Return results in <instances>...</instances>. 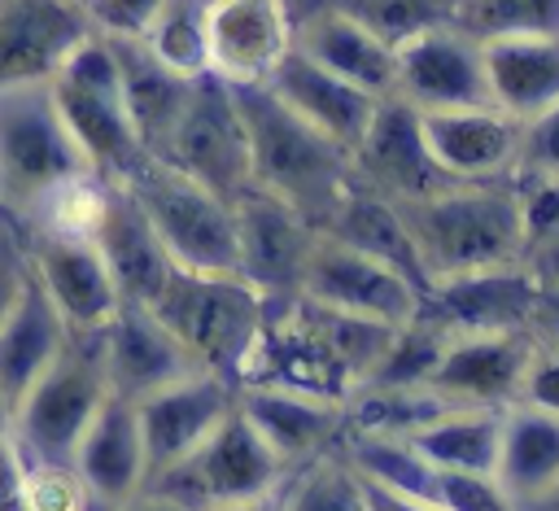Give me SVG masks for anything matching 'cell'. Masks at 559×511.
<instances>
[{
  "label": "cell",
  "instance_id": "6da1fadb",
  "mask_svg": "<svg viewBox=\"0 0 559 511\" xmlns=\"http://www.w3.org/2000/svg\"><path fill=\"white\" fill-rule=\"evenodd\" d=\"M393 205L419 249L428 284L463 271L524 262L528 231H524L515 175L459 179L441 192H428L419 201H393Z\"/></svg>",
  "mask_w": 559,
  "mask_h": 511
},
{
  "label": "cell",
  "instance_id": "7a4b0ae2",
  "mask_svg": "<svg viewBox=\"0 0 559 511\" xmlns=\"http://www.w3.org/2000/svg\"><path fill=\"white\" fill-rule=\"evenodd\" d=\"M231 92H236L245 135H249V188H262L275 201L293 205L319 231L332 205L354 183L349 148L314 131L284 100H275L262 83L231 87Z\"/></svg>",
  "mask_w": 559,
  "mask_h": 511
},
{
  "label": "cell",
  "instance_id": "3957f363",
  "mask_svg": "<svg viewBox=\"0 0 559 511\" xmlns=\"http://www.w3.org/2000/svg\"><path fill=\"white\" fill-rule=\"evenodd\" d=\"M148 310L166 323V332L201 371L227 376L231 384L240 380L266 323V297L236 271L175 266Z\"/></svg>",
  "mask_w": 559,
  "mask_h": 511
},
{
  "label": "cell",
  "instance_id": "277c9868",
  "mask_svg": "<svg viewBox=\"0 0 559 511\" xmlns=\"http://www.w3.org/2000/svg\"><path fill=\"white\" fill-rule=\"evenodd\" d=\"M96 175L57 114L48 83L0 87V210L31 223L61 188Z\"/></svg>",
  "mask_w": 559,
  "mask_h": 511
},
{
  "label": "cell",
  "instance_id": "5b68a950",
  "mask_svg": "<svg viewBox=\"0 0 559 511\" xmlns=\"http://www.w3.org/2000/svg\"><path fill=\"white\" fill-rule=\"evenodd\" d=\"M48 92L57 100L61 122L70 127L74 144L83 148L87 166L109 179L122 183L148 153L131 127L127 100H122V79H118V57L114 44L105 35H87L79 39L66 61L52 70Z\"/></svg>",
  "mask_w": 559,
  "mask_h": 511
},
{
  "label": "cell",
  "instance_id": "8992f818",
  "mask_svg": "<svg viewBox=\"0 0 559 511\" xmlns=\"http://www.w3.org/2000/svg\"><path fill=\"white\" fill-rule=\"evenodd\" d=\"M122 188L144 210L162 249L183 271H236V214L231 201L210 192L205 183L179 175L175 166L144 157ZM240 275V271H236Z\"/></svg>",
  "mask_w": 559,
  "mask_h": 511
},
{
  "label": "cell",
  "instance_id": "52a82bcc",
  "mask_svg": "<svg viewBox=\"0 0 559 511\" xmlns=\"http://www.w3.org/2000/svg\"><path fill=\"white\" fill-rule=\"evenodd\" d=\"M109 397L96 332L70 336L52 367L17 397L13 406V441L31 463H70L83 428Z\"/></svg>",
  "mask_w": 559,
  "mask_h": 511
},
{
  "label": "cell",
  "instance_id": "ba28073f",
  "mask_svg": "<svg viewBox=\"0 0 559 511\" xmlns=\"http://www.w3.org/2000/svg\"><path fill=\"white\" fill-rule=\"evenodd\" d=\"M284 476H288L284 463L266 450V441L231 406L218 419V428L197 450H188L179 463L157 472L148 480V489H157L192 511H210V507H227V502L266 498L284 485Z\"/></svg>",
  "mask_w": 559,
  "mask_h": 511
},
{
  "label": "cell",
  "instance_id": "9c48e42d",
  "mask_svg": "<svg viewBox=\"0 0 559 511\" xmlns=\"http://www.w3.org/2000/svg\"><path fill=\"white\" fill-rule=\"evenodd\" d=\"M153 157L205 183L223 201H236L249 188V135H245V118L231 83L214 74H197L179 118L170 122Z\"/></svg>",
  "mask_w": 559,
  "mask_h": 511
},
{
  "label": "cell",
  "instance_id": "30bf717a",
  "mask_svg": "<svg viewBox=\"0 0 559 511\" xmlns=\"http://www.w3.org/2000/svg\"><path fill=\"white\" fill-rule=\"evenodd\" d=\"M17 240H22L31 280L44 288V297L52 301L70 336H92L114 319L122 297L92 236L52 231V227H17Z\"/></svg>",
  "mask_w": 559,
  "mask_h": 511
},
{
  "label": "cell",
  "instance_id": "8fae6325",
  "mask_svg": "<svg viewBox=\"0 0 559 511\" xmlns=\"http://www.w3.org/2000/svg\"><path fill=\"white\" fill-rule=\"evenodd\" d=\"M354 183L389 197V201H419L428 192H441L459 179H450L437 157L428 153L419 114L402 96H380L367 131L349 148Z\"/></svg>",
  "mask_w": 559,
  "mask_h": 511
},
{
  "label": "cell",
  "instance_id": "7c38bea8",
  "mask_svg": "<svg viewBox=\"0 0 559 511\" xmlns=\"http://www.w3.org/2000/svg\"><path fill=\"white\" fill-rule=\"evenodd\" d=\"M297 297L332 306V310H349V314H367V319H384V323H406L419 314L424 293L402 280L393 266L314 231Z\"/></svg>",
  "mask_w": 559,
  "mask_h": 511
},
{
  "label": "cell",
  "instance_id": "4fadbf2b",
  "mask_svg": "<svg viewBox=\"0 0 559 511\" xmlns=\"http://www.w3.org/2000/svg\"><path fill=\"white\" fill-rule=\"evenodd\" d=\"M236 411L266 441V450L284 463V472H293L328 450H341V441L349 432L345 397H323V393H306V389H288V384L240 380Z\"/></svg>",
  "mask_w": 559,
  "mask_h": 511
},
{
  "label": "cell",
  "instance_id": "5bb4252c",
  "mask_svg": "<svg viewBox=\"0 0 559 511\" xmlns=\"http://www.w3.org/2000/svg\"><path fill=\"white\" fill-rule=\"evenodd\" d=\"M231 214H236V271L266 301L297 297L314 245V227L293 205L275 201L262 188H245L231 201Z\"/></svg>",
  "mask_w": 559,
  "mask_h": 511
},
{
  "label": "cell",
  "instance_id": "9a60e30c",
  "mask_svg": "<svg viewBox=\"0 0 559 511\" xmlns=\"http://www.w3.org/2000/svg\"><path fill=\"white\" fill-rule=\"evenodd\" d=\"M393 96H402L419 114L489 105L480 39L463 35L459 26L411 35L393 48Z\"/></svg>",
  "mask_w": 559,
  "mask_h": 511
},
{
  "label": "cell",
  "instance_id": "2e32d148",
  "mask_svg": "<svg viewBox=\"0 0 559 511\" xmlns=\"http://www.w3.org/2000/svg\"><path fill=\"white\" fill-rule=\"evenodd\" d=\"M231 406H236V384L227 376H214L201 367L144 393L135 402V424H140V441H144L148 480L157 472H166L170 463H179L188 450H197Z\"/></svg>",
  "mask_w": 559,
  "mask_h": 511
},
{
  "label": "cell",
  "instance_id": "e0dca14e",
  "mask_svg": "<svg viewBox=\"0 0 559 511\" xmlns=\"http://www.w3.org/2000/svg\"><path fill=\"white\" fill-rule=\"evenodd\" d=\"M293 48V0H205V70L231 87L266 83Z\"/></svg>",
  "mask_w": 559,
  "mask_h": 511
},
{
  "label": "cell",
  "instance_id": "ac0fdd59",
  "mask_svg": "<svg viewBox=\"0 0 559 511\" xmlns=\"http://www.w3.org/2000/svg\"><path fill=\"white\" fill-rule=\"evenodd\" d=\"M537 284L524 262L511 266H485V271H463L432 280L419 314L445 328L450 336L463 332H524L528 310H533Z\"/></svg>",
  "mask_w": 559,
  "mask_h": 511
},
{
  "label": "cell",
  "instance_id": "d6986e66",
  "mask_svg": "<svg viewBox=\"0 0 559 511\" xmlns=\"http://www.w3.org/2000/svg\"><path fill=\"white\" fill-rule=\"evenodd\" d=\"M96 354H100L109 393L127 402H140L144 393L197 371V363L166 332V323L148 306H131V301H122L114 319L96 332Z\"/></svg>",
  "mask_w": 559,
  "mask_h": 511
},
{
  "label": "cell",
  "instance_id": "ffe728a7",
  "mask_svg": "<svg viewBox=\"0 0 559 511\" xmlns=\"http://www.w3.org/2000/svg\"><path fill=\"white\" fill-rule=\"evenodd\" d=\"M533 354L528 332H463L450 336L428 389L450 406H511L520 393L524 363Z\"/></svg>",
  "mask_w": 559,
  "mask_h": 511
},
{
  "label": "cell",
  "instance_id": "44dd1931",
  "mask_svg": "<svg viewBox=\"0 0 559 511\" xmlns=\"http://www.w3.org/2000/svg\"><path fill=\"white\" fill-rule=\"evenodd\" d=\"M419 114V109H415ZM428 153L450 179H507L515 175L520 122L493 105L424 109L419 114Z\"/></svg>",
  "mask_w": 559,
  "mask_h": 511
},
{
  "label": "cell",
  "instance_id": "7402d4cb",
  "mask_svg": "<svg viewBox=\"0 0 559 511\" xmlns=\"http://www.w3.org/2000/svg\"><path fill=\"white\" fill-rule=\"evenodd\" d=\"M87 35L74 0H0V87L48 83Z\"/></svg>",
  "mask_w": 559,
  "mask_h": 511
},
{
  "label": "cell",
  "instance_id": "603a6c76",
  "mask_svg": "<svg viewBox=\"0 0 559 511\" xmlns=\"http://www.w3.org/2000/svg\"><path fill=\"white\" fill-rule=\"evenodd\" d=\"M87 236L100 249L114 284H118V297L131 306H148L162 293L166 275L175 271L170 253L162 249L157 231L148 227L144 210L135 205V197L122 183H105V197H100V210H96Z\"/></svg>",
  "mask_w": 559,
  "mask_h": 511
},
{
  "label": "cell",
  "instance_id": "cb8c5ba5",
  "mask_svg": "<svg viewBox=\"0 0 559 511\" xmlns=\"http://www.w3.org/2000/svg\"><path fill=\"white\" fill-rule=\"evenodd\" d=\"M262 87L275 100H284L297 118H306L314 131H323L328 140H336L341 148H354L358 144V135L367 131V122L376 114V100H380V96H371V92L336 79L332 70H323L319 61H310L301 48H288Z\"/></svg>",
  "mask_w": 559,
  "mask_h": 511
},
{
  "label": "cell",
  "instance_id": "d4e9b609",
  "mask_svg": "<svg viewBox=\"0 0 559 511\" xmlns=\"http://www.w3.org/2000/svg\"><path fill=\"white\" fill-rule=\"evenodd\" d=\"M293 48L371 96H393V48L323 0L301 13L293 9Z\"/></svg>",
  "mask_w": 559,
  "mask_h": 511
},
{
  "label": "cell",
  "instance_id": "484cf974",
  "mask_svg": "<svg viewBox=\"0 0 559 511\" xmlns=\"http://www.w3.org/2000/svg\"><path fill=\"white\" fill-rule=\"evenodd\" d=\"M74 476L87 485L92 498L118 507L127 502L135 489H144L148 467H144V441H140V424H135V402L109 393L100 402V411L92 415V424L83 428L74 454H70Z\"/></svg>",
  "mask_w": 559,
  "mask_h": 511
},
{
  "label": "cell",
  "instance_id": "4316f807",
  "mask_svg": "<svg viewBox=\"0 0 559 511\" xmlns=\"http://www.w3.org/2000/svg\"><path fill=\"white\" fill-rule=\"evenodd\" d=\"M489 105L515 122L537 118L559 100V31L480 39Z\"/></svg>",
  "mask_w": 559,
  "mask_h": 511
},
{
  "label": "cell",
  "instance_id": "83f0119b",
  "mask_svg": "<svg viewBox=\"0 0 559 511\" xmlns=\"http://www.w3.org/2000/svg\"><path fill=\"white\" fill-rule=\"evenodd\" d=\"M319 231L376 258V262H384V266H393L402 280H411L419 293H428V271L419 262V249H415V240H411V231H406V223L389 197H380L362 183H349V192L332 205V214L323 218Z\"/></svg>",
  "mask_w": 559,
  "mask_h": 511
},
{
  "label": "cell",
  "instance_id": "f1b7e54d",
  "mask_svg": "<svg viewBox=\"0 0 559 511\" xmlns=\"http://www.w3.org/2000/svg\"><path fill=\"white\" fill-rule=\"evenodd\" d=\"M66 341H70V328L61 323V314L26 271L17 301L0 319V393L17 406V397L52 367Z\"/></svg>",
  "mask_w": 559,
  "mask_h": 511
},
{
  "label": "cell",
  "instance_id": "f546056e",
  "mask_svg": "<svg viewBox=\"0 0 559 511\" xmlns=\"http://www.w3.org/2000/svg\"><path fill=\"white\" fill-rule=\"evenodd\" d=\"M411 450L437 472H498L502 406H445L406 432Z\"/></svg>",
  "mask_w": 559,
  "mask_h": 511
},
{
  "label": "cell",
  "instance_id": "4dcf8cb0",
  "mask_svg": "<svg viewBox=\"0 0 559 511\" xmlns=\"http://www.w3.org/2000/svg\"><path fill=\"white\" fill-rule=\"evenodd\" d=\"M498 485L511 502H524L559 480V415L511 402L502 406V441H498Z\"/></svg>",
  "mask_w": 559,
  "mask_h": 511
},
{
  "label": "cell",
  "instance_id": "1f68e13d",
  "mask_svg": "<svg viewBox=\"0 0 559 511\" xmlns=\"http://www.w3.org/2000/svg\"><path fill=\"white\" fill-rule=\"evenodd\" d=\"M109 44H114V57H118V79H122V100H127L131 127H135L144 153L153 157L162 148L170 122L179 118L192 79L162 66L140 39H109Z\"/></svg>",
  "mask_w": 559,
  "mask_h": 511
},
{
  "label": "cell",
  "instance_id": "d6a6232c",
  "mask_svg": "<svg viewBox=\"0 0 559 511\" xmlns=\"http://www.w3.org/2000/svg\"><path fill=\"white\" fill-rule=\"evenodd\" d=\"M280 511H367V507H362L358 476L345 463V454L328 450L284 476Z\"/></svg>",
  "mask_w": 559,
  "mask_h": 511
},
{
  "label": "cell",
  "instance_id": "836d02e7",
  "mask_svg": "<svg viewBox=\"0 0 559 511\" xmlns=\"http://www.w3.org/2000/svg\"><path fill=\"white\" fill-rule=\"evenodd\" d=\"M140 44L183 79L210 74L205 70V0H162Z\"/></svg>",
  "mask_w": 559,
  "mask_h": 511
},
{
  "label": "cell",
  "instance_id": "e575fe53",
  "mask_svg": "<svg viewBox=\"0 0 559 511\" xmlns=\"http://www.w3.org/2000/svg\"><path fill=\"white\" fill-rule=\"evenodd\" d=\"M323 4L349 13L389 48L437 26H454V9H459V0H323Z\"/></svg>",
  "mask_w": 559,
  "mask_h": 511
},
{
  "label": "cell",
  "instance_id": "d590c367",
  "mask_svg": "<svg viewBox=\"0 0 559 511\" xmlns=\"http://www.w3.org/2000/svg\"><path fill=\"white\" fill-rule=\"evenodd\" d=\"M454 26L472 39L555 35L559 31V0H459Z\"/></svg>",
  "mask_w": 559,
  "mask_h": 511
},
{
  "label": "cell",
  "instance_id": "8d00e7d4",
  "mask_svg": "<svg viewBox=\"0 0 559 511\" xmlns=\"http://www.w3.org/2000/svg\"><path fill=\"white\" fill-rule=\"evenodd\" d=\"M437 507L441 511H515L498 476H480V472H437Z\"/></svg>",
  "mask_w": 559,
  "mask_h": 511
},
{
  "label": "cell",
  "instance_id": "74e56055",
  "mask_svg": "<svg viewBox=\"0 0 559 511\" xmlns=\"http://www.w3.org/2000/svg\"><path fill=\"white\" fill-rule=\"evenodd\" d=\"M83 22L105 39H140L157 17L162 0H74Z\"/></svg>",
  "mask_w": 559,
  "mask_h": 511
},
{
  "label": "cell",
  "instance_id": "f35d334b",
  "mask_svg": "<svg viewBox=\"0 0 559 511\" xmlns=\"http://www.w3.org/2000/svg\"><path fill=\"white\" fill-rule=\"evenodd\" d=\"M515 175H555L559 179V100L537 118L520 122Z\"/></svg>",
  "mask_w": 559,
  "mask_h": 511
},
{
  "label": "cell",
  "instance_id": "ab89813d",
  "mask_svg": "<svg viewBox=\"0 0 559 511\" xmlns=\"http://www.w3.org/2000/svg\"><path fill=\"white\" fill-rule=\"evenodd\" d=\"M515 402H528V406H542V411H555L559 415V349L533 341V354L524 363Z\"/></svg>",
  "mask_w": 559,
  "mask_h": 511
},
{
  "label": "cell",
  "instance_id": "60d3db41",
  "mask_svg": "<svg viewBox=\"0 0 559 511\" xmlns=\"http://www.w3.org/2000/svg\"><path fill=\"white\" fill-rule=\"evenodd\" d=\"M22 480H26V454L13 441V432H0V511H22Z\"/></svg>",
  "mask_w": 559,
  "mask_h": 511
},
{
  "label": "cell",
  "instance_id": "b9f144b4",
  "mask_svg": "<svg viewBox=\"0 0 559 511\" xmlns=\"http://www.w3.org/2000/svg\"><path fill=\"white\" fill-rule=\"evenodd\" d=\"M354 476H358V494H362L367 511H441L437 502H424V498H411L402 489H389V485H380V480H371L362 472H354Z\"/></svg>",
  "mask_w": 559,
  "mask_h": 511
},
{
  "label": "cell",
  "instance_id": "7bdbcfd3",
  "mask_svg": "<svg viewBox=\"0 0 559 511\" xmlns=\"http://www.w3.org/2000/svg\"><path fill=\"white\" fill-rule=\"evenodd\" d=\"M22 284H26V258H22V240H17V231H13L9 240H0V319H4L9 306L17 301Z\"/></svg>",
  "mask_w": 559,
  "mask_h": 511
},
{
  "label": "cell",
  "instance_id": "ee69618b",
  "mask_svg": "<svg viewBox=\"0 0 559 511\" xmlns=\"http://www.w3.org/2000/svg\"><path fill=\"white\" fill-rule=\"evenodd\" d=\"M537 284V280H533ZM537 345H550L559 349V293L555 288H537L533 297V310H528V328H524Z\"/></svg>",
  "mask_w": 559,
  "mask_h": 511
},
{
  "label": "cell",
  "instance_id": "f6af8a7d",
  "mask_svg": "<svg viewBox=\"0 0 559 511\" xmlns=\"http://www.w3.org/2000/svg\"><path fill=\"white\" fill-rule=\"evenodd\" d=\"M524 266H528V275L537 280V288H555V293H559V231H550V236H542V240H528Z\"/></svg>",
  "mask_w": 559,
  "mask_h": 511
},
{
  "label": "cell",
  "instance_id": "bcb514c9",
  "mask_svg": "<svg viewBox=\"0 0 559 511\" xmlns=\"http://www.w3.org/2000/svg\"><path fill=\"white\" fill-rule=\"evenodd\" d=\"M114 511H192V507H183V502H175V498H166V494H157V489H135L127 502H118Z\"/></svg>",
  "mask_w": 559,
  "mask_h": 511
},
{
  "label": "cell",
  "instance_id": "7dc6e473",
  "mask_svg": "<svg viewBox=\"0 0 559 511\" xmlns=\"http://www.w3.org/2000/svg\"><path fill=\"white\" fill-rule=\"evenodd\" d=\"M515 511H559V480H555V485H546L542 494H533V498L515 502Z\"/></svg>",
  "mask_w": 559,
  "mask_h": 511
},
{
  "label": "cell",
  "instance_id": "c3c4849f",
  "mask_svg": "<svg viewBox=\"0 0 559 511\" xmlns=\"http://www.w3.org/2000/svg\"><path fill=\"white\" fill-rule=\"evenodd\" d=\"M210 511H280V489L266 498H249V502H227V507H210Z\"/></svg>",
  "mask_w": 559,
  "mask_h": 511
},
{
  "label": "cell",
  "instance_id": "681fc988",
  "mask_svg": "<svg viewBox=\"0 0 559 511\" xmlns=\"http://www.w3.org/2000/svg\"><path fill=\"white\" fill-rule=\"evenodd\" d=\"M0 432H13V402L0 393Z\"/></svg>",
  "mask_w": 559,
  "mask_h": 511
},
{
  "label": "cell",
  "instance_id": "f907efd6",
  "mask_svg": "<svg viewBox=\"0 0 559 511\" xmlns=\"http://www.w3.org/2000/svg\"><path fill=\"white\" fill-rule=\"evenodd\" d=\"M13 231H17V227H13V218H9V214H4V210H0V240H9V236H13Z\"/></svg>",
  "mask_w": 559,
  "mask_h": 511
}]
</instances>
